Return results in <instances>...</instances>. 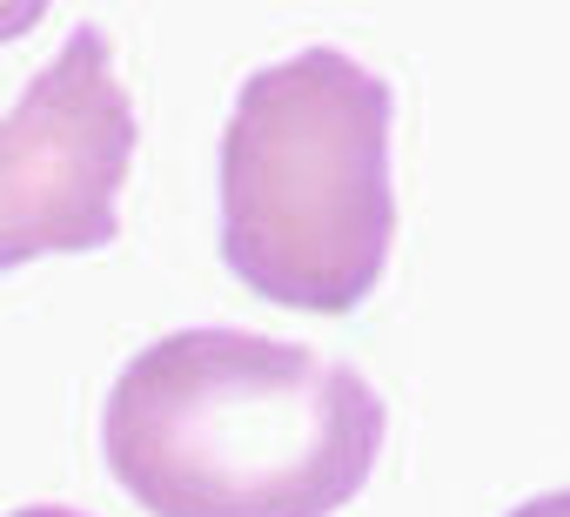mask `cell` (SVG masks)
Here are the masks:
<instances>
[{"label":"cell","instance_id":"cell-1","mask_svg":"<svg viewBox=\"0 0 570 517\" xmlns=\"http://www.w3.org/2000/svg\"><path fill=\"white\" fill-rule=\"evenodd\" d=\"M383 397L303 343L175 330L128 357L101 410L108 477L148 517H330L363 497Z\"/></svg>","mask_w":570,"mask_h":517},{"label":"cell","instance_id":"cell-2","mask_svg":"<svg viewBox=\"0 0 570 517\" xmlns=\"http://www.w3.org/2000/svg\"><path fill=\"white\" fill-rule=\"evenodd\" d=\"M390 88L343 48H303L242 81L222 128V263L242 290L350 316L396 242Z\"/></svg>","mask_w":570,"mask_h":517},{"label":"cell","instance_id":"cell-3","mask_svg":"<svg viewBox=\"0 0 570 517\" xmlns=\"http://www.w3.org/2000/svg\"><path fill=\"white\" fill-rule=\"evenodd\" d=\"M135 108L101 28H75L28 95L0 115V276L35 255H88L121 235Z\"/></svg>","mask_w":570,"mask_h":517},{"label":"cell","instance_id":"cell-4","mask_svg":"<svg viewBox=\"0 0 570 517\" xmlns=\"http://www.w3.org/2000/svg\"><path fill=\"white\" fill-rule=\"evenodd\" d=\"M510 517H570V490H543V497H530V504H517Z\"/></svg>","mask_w":570,"mask_h":517},{"label":"cell","instance_id":"cell-5","mask_svg":"<svg viewBox=\"0 0 570 517\" xmlns=\"http://www.w3.org/2000/svg\"><path fill=\"white\" fill-rule=\"evenodd\" d=\"M8 517H88V510H61V504H21V510H8Z\"/></svg>","mask_w":570,"mask_h":517}]
</instances>
